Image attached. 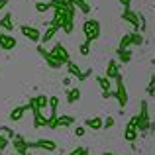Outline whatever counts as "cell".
Masks as SVG:
<instances>
[{"instance_id": "obj_1", "label": "cell", "mask_w": 155, "mask_h": 155, "mask_svg": "<svg viewBox=\"0 0 155 155\" xmlns=\"http://www.w3.org/2000/svg\"><path fill=\"white\" fill-rule=\"evenodd\" d=\"M83 31H84V38L88 41H94V39L100 38V22L98 20H87L83 24Z\"/></svg>"}, {"instance_id": "obj_2", "label": "cell", "mask_w": 155, "mask_h": 155, "mask_svg": "<svg viewBox=\"0 0 155 155\" xmlns=\"http://www.w3.org/2000/svg\"><path fill=\"white\" fill-rule=\"evenodd\" d=\"M47 59H53V61H57V63H61V65H67L69 61H71V57H69V53H67V49H65V45L55 43V47L49 51V57H47Z\"/></svg>"}, {"instance_id": "obj_3", "label": "cell", "mask_w": 155, "mask_h": 155, "mask_svg": "<svg viewBox=\"0 0 155 155\" xmlns=\"http://www.w3.org/2000/svg\"><path fill=\"white\" fill-rule=\"evenodd\" d=\"M114 79H116L118 88H116V94H112V96H116V98H118L120 108H126V104H128V92H126V87H124V81H122V75H116Z\"/></svg>"}, {"instance_id": "obj_4", "label": "cell", "mask_w": 155, "mask_h": 155, "mask_svg": "<svg viewBox=\"0 0 155 155\" xmlns=\"http://www.w3.org/2000/svg\"><path fill=\"white\" fill-rule=\"evenodd\" d=\"M20 31H22L24 38L31 39L34 43L41 41V31H39L38 28H31V26H28V24H20Z\"/></svg>"}, {"instance_id": "obj_5", "label": "cell", "mask_w": 155, "mask_h": 155, "mask_svg": "<svg viewBox=\"0 0 155 155\" xmlns=\"http://www.w3.org/2000/svg\"><path fill=\"white\" fill-rule=\"evenodd\" d=\"M12 145H14V151L16 153H20V155H30V153H28V149H30V147H28V141L24 140L20 134H16V136H14Z\"/></svg>"}, {"instance_id": "obj_6", "label": "cell", "mask_w": 155, "mask_h": 155, "mask_svg": "<svg viewBox=\"0 0 155 155\" xmlns=\"http://www.w3.org/2000/svg\"><path fill=\"white\" fill-rule=\"evenodd\" d=\"M28 147L34 149H47V151H55V141L51 140H38V141H28Z\"/></svg>"}, {"instance_id": "obj_7", "label": "cell", "mask_w": 155, "mask_h": 155, "mask_svg": "<svg viewBox=\"0 0 155 155\" xmlns=\"http://www.w3.org/2000/svg\"><path fill=\"white\" fill-rule=\"evenodd\" d=\"M122 18L126 20V22H130L134 26V30H137L140 28V20H141V16L140 14H136V12L132 10V8H126L124 10V14H122Z\"/></svg>"}, {"instance_id": "obj_8", "label": "cell", "mask_w": 155, "mask_h": 155, "mask_svg": "<svg viewBox=\"0 0 155 155\" xmlns=\"http://www.w3.org/2000/svg\"><path fill=\"white\" fill-rule=\"evenodd\" d=\"M14 47H16V38L10 35V34H6V31H2V34H0V49L10 51V49H14Z\"/></svg>"}, {"instance_id": "obj_9", "label": "cell", "mask_w": 155, "mask_h": 155, "mask_svg": "<svg viewBox=\"0 0 155 155\" xmlns=\"http://www.w3.org/2000/svg\"><path fill=\"white\" fill-rule=\"evenodd\" d=\"M75 124V118L73 116H61V118H55V120L49 124V128H67V126H73Z\"/></svg>"}, {"instance_id": "obj_10", "label": "cell", "mask_w": 155, "mask_h": 155, "mask_svg": "<svg viewBox=\"0 0 155 155\" xmlns=\"http://www.w3.org/2000/svg\"><path fill=\"white\" fill-rule=\"evenodd\" d=\"M124 137L128 141H134L137 137V126H136V122H134V118L130 120V124L126 126V132H124Z\"/></svg>"}, {"instance_id": "obj_11", "label": "cell", "mask_w": 155, "mask_h": 155, "mask_svg": "<svg viewBox=\"0 0 155 155\" xmlns=\"http://www.w3.org/2000/svg\"><path fill=\"white\" fill-rule=\"evenodd\" d=\"M81 100V88L79 87H71L67 91V104H75Z\"/></svg>"}, {"instance_id": "obj_12", "label": "cell", "mask_w": 155, "mask_h": 155, "mask_svg": "<svg viewBox=\"0 0 155 155\" xmlns=\"http://www.w3.org/2000/svg\"><path fill=\"white\" fill-rule=\"evenodd\" d=\"M96 83H98L100 88H102V96H104V98L112 96V94H110V79H108V77H96Z\"/></svg>"}, {"instance_id": "obj_13", "label": "cell", "mask_w": 155, "mask_h": 155, "mask_svg": "<svg viewBox=\"0 0 155 155\" xmlns=\"http://www.w3.org/2000/svg\"><path fill=\"white\" fill-rule=\"evenodd\" d=\"M84 126L91 130H100L104 128V120L100 116H94V118H88V120H84Z\"/></svg>"}, {"instance_id": "obj_14", "label": "cell", "mask_w": 155, "mask_h": 155, "mask_svg": "<svg viewBox=\"0 0 155 155\" xmlns=\"http://www.w3.org/2000/svg\"><path fill=\"white\" fill-rule=\"evenodd\" d=\"M0 28H4L6 31H14V24H12V12H6L0 20Z\"/></svg>"}, {"instance_id": "obj_15", "label": "cell", "mask_w": 155, "mask_h": 155, "mask_svg": "<svg viewBox=\"0 0 155 155\" xmlns=\"http://www.w3.org/2000/svg\"><path fill=\"white\" fill-rule=\"evenodd\" d=\"M26 110H30V104H26V106H18V108H14L10 112V120L12 122H18L20 118L24 116V112H26Z\"/></svg>"}, {"instance_id": "obj_16", "label": "cell", "mask_w": 155, "mask_h": 155, "mask_svg": "<svg viewBox=\"0 0 155 155\" xmlns=\"http://www.w3.org/2000/svg\"><path fill=\"white\" fill-rule=\"evenodd\" d=\"M116 55H118V59H120V63H130V59H132V49H122V47H118V51H116Z\"/></svg>"}, {"instance_id": "obj_17", "label": "cell", "mask_w": 155, "mask_h": 155, "mask_svg": "<svg viewBox=\"0 0 155 155\" xmlns=\"http://www.w3.org/2000/svg\"><path fill=\"white\" fill-rule=\"evenodd\" d=\"M118 65H120V61H110L108 63V67H106V77L108 79H114L116 75H120L118 73Z\"/></svg>"}, {"instance_id": "obj_18", "label": "cell", "mask_w": 155, "mask_h": 155, "mask_svg": "<svg viewBox=\"0 0 155 155\" xmlns=\"http://www.w3.org/2000/svg\"><path fill=\"white\" fill-rule=\"evenodd\" d=\"M67 71H69V75H71V77H77V81H79L81 75H83V71L79 69V65H75L73 61H69V63H67Z\"/></svg>"}, {"instance_id": "obj_19", "label": "cell", "mask_w": 155, "mask_h": 155, "mask_svg": "<svg viewBox=\"0 0 155 155\" xmlns=\"http://www.w3.org/2000/svg\"><path fill=\"white\" fill-rule=\"evenodd\" d=\"M57 30H59V28H57V26H53V24H51V28H49V30H47L45 34H41V41H43V43H47V41H49V39L53 38V35L57 34Z\"/></svg>"}, {"instance_id": "obj_20", "label": "cell", "mask_w": 155, "mask_h": 155, "mask_svg": "<svg viewBox=\"0 0 155 155\" xmlns=\"http://www.w3.org/2000/svg\"><path fill=\"white\" fill-rule=\"evenodd\" d=\"M120 47H122V49H130V47H132V31H130V34H126L124 38H122Z\"/></svg>"}, {"instance_id": "obj_21", "label": "cell", "mask_w": 155, "mask_h": 155, "mask_svg": "<svg viewBox=\"0 0 155 155\" xmlns=\"http://www.w3.org/2000/svg\"><path fill=\"white\" fill-rule=\"evenodd\" d=\"M49 8H53L51 2H41V0H39V2H35V10H38V12H47Z\"/></svg>"}, {"instance_id": "obj_22", "label": "cell", "mask_w": 155, "mask_h": 155, "mask_svg": "<svg viewBox=\"0 0 155 155\" xmlns=\"http://www.w3.org/2000/svg\"><path fill=\"white\" fill-rule=\"evenodd\" d=\"M143 38L140 35V31H132V45H141Z\"/></svg>"}, {"instance_id": "obj_23", "label": "cell", "mask_w": 155, "mask_h": 155, "mask_svg": "<svg viewBox=\"0 0 155 155\" xmlns=\"http://www.w3.org/2000/svg\"><path fill=\"white\" fill-rule=\"evenodd\" d=\"M91 43L92 41H88V39H84V43H83V45H81V55H88V53H91Z\"/></svg>"}, {"instance_id": "obj_24", "label": "cell", "mask_w": 155, "mask_h": 155, "mask_svg": "<svg viewBox=\"0 0 155 155\" xmlns=\"http://www.w3.org/2000/svg\"><path fill=\"white\" fill-rule=\"evenodd\" d=\"M112 126H114V118H112V116L104 118V128H106V130H110V128H112Z\"/></svg>"}, {"instance_id": "obj_25", "label": "cell", "mask_w": 155, "mask_h": 155, "mask_svg": "<svg viewBox=\"0 0 155 155\" xmlns=\"http://www.w3.org/2000/svg\"><path fill=\"white\" fill-rule=\"evenodd\" d=\"M91 75H92V69H87V71H83V75H81V79H79V81L83 83V81H87Z\"/></svg>"}, {"instance_id": "obj_26", "label": "cell", "mask_w": 155, "mask_h": 155, "mask_svg": "<svg viewBox=\"0 0 155 155\" xmlns=\"http://www.w3.org/2000/svg\"><path fill=\"white\" fill-rule=\"evenodd\" d=\"M75 136H79V137H83V136H84V128H83V126H77Z\"/></svg>"}, {"instance_id": "obj_27", "label": "cell", "mask_w": 155, "mask_h": 155, "mask_svg": "<svg viewBox=\"0 0 155 155\" xmlns=\"http://www.w3.org/2000/svg\"><path fill=\"white\" fill-rule=\"evenodd\" d=\"M71 79H73L71 75H69V77H65V79H63V84H65V87H71Z\"/></svg>"}, {"instance_id": "obj_28", "label": "cell", "mask_w": 155, "mask_h": 155, "mask_svg": "<svg viewBox=\"0 0 155 155\" xmlns=\"http://www.w3.org/2000/svg\"><path fill=\"white\" fill-rule=\"evenodd\" d=\"M120 4L124 6V10H126V8H130V4H132V0H120Z\"/></svg>"}, {"instance_id": "obj_29", "label": "cell", "mask_w": 155, "mask_h": 155, "mask_svg": "<svg viewBox=\"0 0 155 155\" xmlns=\"http://www.w3.org/2000/svg\"><path fill=\"white\" fill-rule=\"evenodd\" d=\"M8 2H10V0H0V10H4V8L8 6Z\"/></svg>"}, {"instance_id": "obj_30", "label": "cell", "mask_w": 155, "mask_h": 155, "mask_svg": "<svg viewBox=\"0 0 155 155\" xmlns=\"http://www.w3.org/2000/svg\"><path fill=\"white\" fill-rule=\"evenodd\" d=\"M12 155H20V153H16V151H14V153H12Z\"/></svg>"}, {"instance_id": "obj_31", "label": "cell", "mask_w": 155, "mask_h": 155, "mask_svg": "<svg viewBox=\"0 0 155 155\" xmlns=\"http://www.w3.org/2000/svg\"><path fill=\"white\" fill-rule=\"evenodd\" d=\"M104 155H114V153H104Z\"/></svg>"}]
</instances>
